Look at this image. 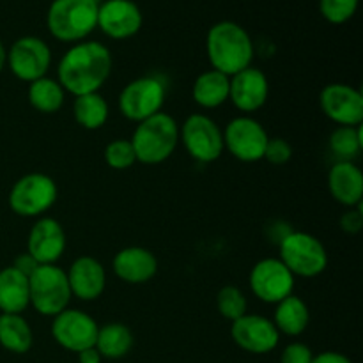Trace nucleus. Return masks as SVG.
I'll return each mask as SVG.
<instances>
[{
    "label": "nucleus",
    "mask_w": 363,
    "mask_h": 363,
    "mask_svg": "<svg viewBox=\"0 0 363 363\" xmlns=\"http://www.w3.org/2000/svg\"><path fill=\"white\" fill-rule=\"evenodd\" d=\"M273 325L287 337H298L308 328L311 323V311L308 305L300 296L289 294L282 301L277 303L275 314H273Z\"/></svg>",
    "instance_id": "23"
},
{
    "label": "nucleus",
    "mask_w": 363,
    "mask_h": 363,
    "mask_svg": "<svg viewBox=\"0 0 363 363\" xmlns=\"http://www.w3.org/2000/svg\"><path fill=\"white\" fill-rule=\"evenodd\" d=\"M269 82L268 77L257 67L248 66L247 69L230 77L229 99L240 112L250 116L257 112L268 101Z\"/></svg>",
    "instance_id": "18"
},
{
    "label": "nucleus",
    "mask_w": 363,
    "mask_h": 363,
    "mask_svg": "<svg viewBox=\"0 0 363 363\" xmlns=\"http://www.w3.org/2000/svg\"><path fill=\"white\" fill-rule=\"evenodd\" d=\"M184 149L201 163H213L223 152V133L218 124L206 113H191L179 130Z\"/></svg>",
    "instance_id": "9"
},
{
    "label": "nucleus",
    "mask_w": 363,
    "mask_h": 363,
    "mask_svg": "<svg viewBox=\"0 0 363 363\" xmlns=\"http://www.w3.org/2000/svg\"><path fill=\"white\" fill-rule=\"evenodd\" d=\"M358 0H319V11L328 23L342 25L354 16Z\"/></svg>",
    "instance_id": "32"
},
{
    "label": "nucleus",
    "mask_w": 363,
    "mask_h": 363,
    "mask_svg": "<svg viewBox=\"0 0 363 363\" xmlns=\"http://www.w3.org/2000/svg\"><path fill=\"white\" fill-rule=\"evenodd\" d=\"M112 73V53L103 43H74L60 59L57 82L69 94L77 96L98 92Z\"/></svg>",
    "instance_id": "1"
},
{
    "label": "nucleus",
    "mask_w": 363,
    "mask_h": 363,
    "mask_svg": "<svg viewBox=\"0 0 363 363\" xmlns=\"http://www.w3.org/2000/svg\"><path fill=\"white\" fill-rule=\"evenodd\" d=\"M206 52L213 69L233 77L252 66L254 43L250 34L234 21H218L206 38Z\"/></svg>",
    "instance_id": "2"
},
{
    "label": "nucleus",
    "mask_w": 363,
    "mask_h": 363,
    "mask_svg": "<svg viewBox=\"0 0 363 363\" xmlns=\"http://www.w3.org/2000/svg\"><path fill=\"white\" fill-rule=\"evenodd\" d=\"M13 266L18 269V272L23 273V275L30 277L32 272H34V269L38 268L39 264L28 254H20L16 259H14V264Z\"/></svg>",
    "instance_id": "36"
},
{
    "label": "nucleus",
    "mask_w": 363,
    "mask_h": 363,
    "mask_svg": "<svg viewBox=\"0 0 363 363\" xmlns=\"http://www.w3.org/2000/svg\"><path fill=\"white\" fill-rule=\"evenodd\" d=\"M101 0H53L46 13V27L60 43H80L98 27Z\"/></svg>",
    "instance_id": "3"
},
{
    "label": "nucleus",
    "mask_w": 363,
    "mask_h": 363,
    "mask_svg": "<svg viewBox=\"0 0 363 363\" xmlns=\"http://www.w3.org/2000/svg\"><path fill=\"white\" fill-rule=\"evenodd\" d=\"M319 105L325 116L339 126H362L363 96L347 84H328L319 94Z\"/></svg>",
    "instance_id": "15"
},
{
    "label": "nucleus",
    "mask_w": 363,
    "mask_h": 363,
    "mask_svg": "<svg viewBox=\"0 0 363 363\" xmlns=\"http://www.w3.org/2000/svg\"><path fill=\"white\" fill-rule=\"evenodd\" d=\"M222 133L223 147L240 162L254 163L264 158L266 144H268L269 137L264 126L254 117H234Z\"/></svg>",
    "instance_id": "10"
},
{
    "label": "nucleus",
    "mask_w": 363,
    "mask_h": 363,
    "mask_svg": "<svg viewBox=\"0 0 363 363\" xmlns=\"http://www.w3.org/2000/svg\"><path fill=\"white\" fill-rule=\"evenodd\" d=\"M312 363H353V362L342 353H337V351H325V353L314 354Z\"/></svg>",
    "instance_id": "37"
},
{
    "label": "nucleus",
    "mask_w": 363,
    "mask_h": 363,
    "mask_svg": "<svg viewBox=\"0 0 363 363\" xmlns=\"http://www.w3.org/2000/svg\"><path fill=\"white\" fill-rule=\"evenodd\" d=\"M66 233L55 218L43 216L28 233L27 254L38 264H57L66 250Z\"/></svg>",
    "instance_id": "17"
},
{
    "label": "nucleus",
    "mask_w": 363,
    "mask_h": 363,
    "mask_svg": "<svg viewBox=\"0 0 363 363\" xmlns=\"http://www.w3.org/2000/svg\"><path fill=\"white\" fill-rule=\"evenodd\" d=\"M279 259L296 277L314 279L328 266V254L321 241L308 233L291 230L279 243Z\"/></svg>",
    "instance_id": "6"
},
{
    "label": "nucleus",
    "mask_w": 363,
    "mask_h": 363,
    "mask_svg": "<svg viewBox=\"0 0 363 363\" xmlns=\"http://www.w3.org/2000/svg\"><path fill=\"white\" fill-rule=\"evenodd\" d=\"M137 162L145 165H158L169 160L179 144V126L176 119L160 112L137 124L130 138Z\"/></svg>",
    "instance_id": "4"
},
{
    "label": "nucleus",
    "mask_w": 363,
    "mask_h": 363,
    "mask_svg": "<svg viewBox=\"0 0 363 363\" xmlns=\"http://www.w3.org/2000/svg\"><path fill=\"white\" fill-rule=\"evenodd\" d=\"M103 358L96 347H89L78 353V363H101Z\"/></svg>",
    "instance_id": "38"
},
{
    "label": "nucleus",
    "mask_w": 363,
    "mask_h": 363,
    "mask_svg": "<svg viewBox=\"0 0 363 363\" xmlns=\"http://www.w3.org/2000/svg\"><path fill=\"white\" fill-rule=\"evenodd\" d=\"M34 344L30 325L21 314H0V346L14 354H25Z\"/></svg>",
    "instance_id": "26"
},
{
    "label": "nucleus",
    "mask_w": 363,
    "mask_h": 363,
    "mask_svg": "<svg viewBox=\"0 0 363 363\" xmlns=\"http://www.w3.org/2000/svg\"><path fill=\"white\" fill-rule=\"evenodd\" d=\"M328 144L339 162H353L363 147L362 126H339L332 131Z\"/></svg>",
    "instance_id": "29"
},
{
    "label": "nucleus",
    "mask_w": 363,
    "mask_h": 363,
    "mask_svg": "<svg viewBox=\"0 0 363 363\" xmlns=\"http://www.w3.org/2000/svg\"><path fill=\"white\" fill-rule=\"evenodd\" d=\"M55 181L41 172H32L20 177L9 191V208L18 216L38 218L43 216L57 201Z\"/></svg>",
    "instance_id": "7"
},
{
    "label": "nucleus",
    "mask_w": 363,
    "mask_h": 363,
    "mask_svg": "<svg viewBox=\"0 0 363 363\" xmlns=\"http://www.w3.org/2000/svg\"><path fill=\"white\" fill-rule=\"evenodd\" d=\"M167 89L160 78L140 77L131 80L119 94V110L126 119L142 123L162 112Z\"/></svg>",
    "instance_id": "8"
},
{
    "label": "nucleus",
    "mask_w": 363,
    "mask_h": 363,
    "mask_svg": "<svg viewBox=\"0 0 363 363\" xmlns=\"http://www.w3.org/2000/svg\"><path fill=\"white\" fill-rule=\"evenodd\" d=\"M71 294L82 301H94L106 287L105 266L91 255L74 259L66 272Z\"/></svg>",
    "instance_id": "19"
},
{
    "label": "nucleus",
    "mask_w": 363,
    "mask_h": 363,
    "mask_svg": "<svg viewBox=\"0 0 363 363\" xmlns=\"http://www.w3.org/2000/svg\"><path fill=\"white\" fill-rule=\"evenodd\" d=\"M294 282H296L294 275L279 257L262 259L250 272L252 293L264 303L277 305L284 298L293 294Z\"/></svg>",
    "instance_id": "13"
},
{
    "label": "nucleus",
    "mask_w": 363,
    "mask_h": 363,
    "mask_svg": "<svg viewBox=\"0 0 363 363\" xmlns=\"http://www.w3.org/2000/svg\"><path fill=\"white\" fill-rule=\"evenodd\" d=\"M230 77L216 69H208L201 73L195 80L191 96L194 101L202 108H216L229 101Z\"/></svg>",
    "instance_id": "24"
},
{
    "label": "nucleus",
    "mask_w": 363,
    "mask_h": 363,
    "mask_svg": "<svg viewBox=\"0 0 363 363\" xmlns=\"http://www.w3.org/2000/svg\"><path fill=\"white\" fill-rule=\"evenodd\" d=\"M328 190L339 204L357 208L363 199V174L354 162L333 163L328 172Z\"/></svg>",
    "instance_id": "21"
},
{
    "label": "nucleus",
    "mask_w": 363,
    "mask_h": 363,
    "mask_svg": "<svg viewBox=\"0 0 363 363\" xmlns=\"http://www.w3.org/2000/svg\"><path fill=\"white\" fill-rule=\"evenodd\" d=\"M108 103L99 92L77 96L73 103L74 121L85 130H99L108 121Z\"/></svg>",
    "instance_id": "28"
},
{
    "label": "nucleus",
    "mask_w": 363,
    "mask_h": 363,
    "mask_svg": "<svg viewBox=\"0 0 363 363\" xmlns=\"http://www.w3.org/2000/svg\"><path fill=\"white\" fill-rule=\"evenodd\" d=\"M6 64H7V50H6V46H4V43L0 41V73L4 71Z\"/></svg>",
    "instance_id": "39"
},
{
    "label": "nucleus",
    "mask_w": 363,
    "mask_h": 363,
    "mask_svg": "<svg viewBox=\"0 0 363 363\" xmlns=\"http://www.w3.org/2000/svg\"><path fill=\"white\" fill-rule=\"evenodd\" d=\"M98 323L78 308H66L53 318L52 337L62 350L71 353L94 347L98 337Z\"/></svg>",
    "instance_id": "12"
},
{
    "label": "nucleus",
    "mask_w": 363,
    "mask_h": 363,
    "mask_svg": "<svg viewBox=\"0 0 363 363\" xmlns=\"http://www.w3.org/2000/svg\"><path fill=\"white\" fill-rule=\"evenodd\" d=\"M7 64L18 80L32 84L48 73L52 66V50L41 38L23 35L11 45Z\"/></svg>",
    "instance_id": "11"
},
{
    "label": "nucleus",
    "mask_w": 363,
    "mask_h": 363,
    "mask_svg": "<svg viewBox=\"0 0 363 363\" xmlns=\"http://www.w3.org/2000/svg\"><path fill=\"white\" fill-rule=\"evenodd\" d=\"M66 91L55 78L43 77L28 85V103L41 113H55L62 108Z\"/></svg>",
    "instance_id": "27"
},
{
    "label": "nucleus",
    "mask_w": 363,
    "mask_h": 363,
    "mask_svg": "<svg viewBox=\"0 0 363 363\" xmlns=\"http://www.w3.org/2000/svg\"><path fill=\"white\" fill-rule=\"evenodd\" d=\"M30 305L28 277L18 272L14 266L0 269V312L21 314Z\"/></svg>",
    "instance_id": "22"
},
{
    "label": "nucleus",
    "mask_w": 363,
    "mask_h": 363,
    "mask_svg": "<svg viewBox=\"0 0 363 363\" xmlns=\"http://www.w3.org/2000/svg\"><path fill=\"white\" fill-rule=\"evenodd\" d=\"M30 305L46 318H55L69 305L71 294L67 275L57 264H39L28 277Z\"/></svg>",
    "instance_id": "5"
},
{
    "label": "nucleus",
    "mask_w": 363,
    "mask_h": 363,
    "mask_svg": "<svg viewBox=\"0 0 363 363\" xmlns=\"http://www.w3.org/2000/svg\"><path fill=\"white\" fill-rule=\"evenodd\" d=\"M216 308L227 321H236L248 314V301L243 291L236 286H225L216 294Z\"/></svg>",
    "instance_id": "30"
},
{
    "label": "nucleus",
    "mask_w": 363,
    "mask_h": 363,
    "mask_svg": "<svg viewBox=\"0 0 363 363\" xmlns=\"http://www.w3.org/2000/svg\"><path fill=\"white\" fill-rule=\"evenodd\" d=\"M112 268L117 279L131 286H138L155 279L158 273V259L144 247H126L117 252Z\"/></svg>",
    "instance_id": "20"
},
{
    "label": "nucleus",
    "mask_w": 363,
    "mask_h": 363,
    "mask_svg": "<svg viewBox=\"0 0 363 363\" xmlns=\"http://www.w3.org/2000/svg\"><path fill=\"white\" fill-rule=\"evenodd\" d=\"M94 347L101 358L119 360L126 357L133 347V333L123 323H108L98 328Z\"/></svg>",
    "instance_id": "25"
},
{
    "label": "nucleus",
    "mask_w": 363,
    "mask_h": 363,
    "mask_svg": "<svg viewBox=\"0 0 363 363\" xmlns=\"http://www.w3.org/2000/svg\"><path fill=\"white\" fill-rule=\"evenodd\" d=\"M230 337L240 350L252 354L272 353L280 340V333L272 319L259 314H245L230 323Z\"/></svg>",
    "instance_id": "14"
},
{
    "label": "nucleus",
    "mask_w": 363,
    "mask_h": 363,
    "mask_svg": "<svg viewBox=\"0 0 363 363\" xmlns=\"http://www.w3.org/2000/svg\"><path fill=\"white\" fill-rule=\"evenodd\" d=\"M314 353L303 342H291L284 347L280 354V363H312Z\"/></svg>",
    "instance_id": "34"
},
{
    "label": "nucleus",
    "mask_w": 363,
    "mask_h": 363,
    "mask_svg": "<svg viewBox=\"0 0 363 363\" xmlns=\"http://www.w3.org/2000/svg\"><path fill=\"white\" fill-rule=\"evenodd\" d=\"M105 162L113 170H128L137 163L131 140L116 138L105 147Z\"/></svg>",
    "instance_id": "31"
},
{
    "label": "nucleus",
    "mask_w": 363,
    "mask_h": 363,
    "mask_svg": "<svg viewBox=\"0 0 363 363\" xmlns=\"http://www.w3.org/2000/svg\"><path fill=\"white\" fill-rule=\"evenodd\" d=\"M264 158L272 165H284L293 158V147L286 138H269L266 144Z\"/></svg>",
    "instance_id": "33"
},
{
    "label": "nucleus",
    "mask_w": 363,
    "mask_h": 363,
    "mask_svg": "<svg viewBox=\"0 0 363 363\" xmlns=\"http://www.w3.org/2000/svg\"><path fill=\"white\" fill-rule=\"evenodd\" d=\"M363 225V213H362V204L357 208H350V211H346L340 218V227L342 230H346L347 234H357L360 233Z\"/></svg>",
    "instance_id": "35"
},
{
    "label": "nucleus",
    "mask_w": 363,
    "mask_h": 363,
    "mask_svg": "<svg viewBox=\"0 0 363 363\" xmlns=\"http://www.w3.org/2000/svg\"><path fill=\"white\" fill-rule=\"evenodd\" d=\"M142 11L133 0H105L98 9V28L116 41L133 38L142 28Z\"/></svg>",
    "instance_id": "16"
}]
</instances>
